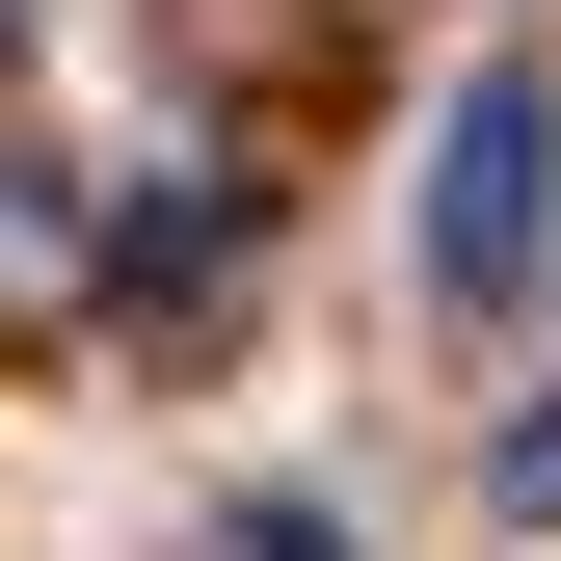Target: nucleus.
<instances>
[{"instance_id":"nucleus-3","label":"nucleus","mask_w":561,"mask_h":561,"mask_svg":"<svg viewBox=\"0 0 561 561\" xmlns=\"http://www.w3.org/2000/svg\"><path fill=\"white\" fill-rule=\"evenodd\" d=\"M241 561H347V535H321V508H241Z\"/></svg>"},{"instance_id":"nucleus-2","label":"nucleus","mask_w":561,"mask_h":561,"mask_svg":"<svg viewBox=\"0 0 561 561\" xmlns=\"http://www.w3.org/2000/svg\"><path fill=\"white\" fill-rule=\"evenodd\" d=\"M481 481H508V508L561 535V401H508V455H481Z\"/></svg>"},{"instance_id":"nucleus-1","label":"nucleus","mask_w":561,"mask_h":561,"mask_svg":"<svg viewBox=\"0 0 561 561\" xmlns=\"http://www.w3.org/2000/svg\"><path fill=\"white\" fill-rule=\"evenodd\" d=\"M535 241H561V81H535V54H481V81L428 107V295H455V321H508V295H535Z\"/></svg>"}]
</instances>
